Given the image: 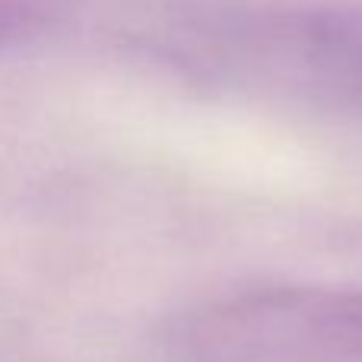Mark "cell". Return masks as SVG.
I'll return each instance as SVG.
<instances>
[{
	"label": "cell",
	"mask_w": 362,
	"mask_h": 362,
	"mask_svg": "<svg viewBox=\"0 0 362 362\" xmlns=\"http://www.w3.org/2000/svg\"><path fill=\"white\" fill-rule=\"evenodd\" d=\"M67 0H0V48L38 35Z\"/></svg>",
	"instance_id": "3"
},
{
	"label": "cell",
	"mask_w": 362,
	"mask_h": 362,
	"mask_svg": "<svg viewBox=\"0 0 362 362\" xmlns=\"http://www.w3.org/2000/svg\"><path fill=\"white\" fill-rule=\"evenodd\" d=\"M163 362H362V293L267 286L204 302L172 325Z\"/></svg>",
	"instance_id": "2"
},
{
	"label": "cell",
	"mask_w": 362,
	"mask_h": 362,
	"mask_svg": "<svg viewBox=\"0 0 362 362\" xmlns=\"http://www.w3.org/2000/svg\"><path fill=\"white\" fill-rule=\"evenodd\" d=\"M235 86L293 95L362 118V10L321 4L242 6L204 38Z\"/></svg>",
	"instance_id": "1"
}]
</instances>
